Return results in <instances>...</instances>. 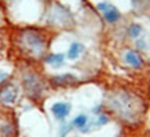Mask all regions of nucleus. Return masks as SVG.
Here are the masks:
<instances>
[{"instance_id": "nucleus-5", "label": "nucleus", "mask_w": 150, "mask_h": 137, "mask_svg": "<svg viewBox=\"0 0 150 137\" xmlns=\"http://www.w3.org/2000/svg\"><path fill=\"white\" fill-rule=\"evenodd\" d=\"M82 50H83V46L80 44V43H77V42H74V43L70 44L67 56H68V59L74 60V59H76V57L80 55V53H81Z\"/></svg>"}, {"instance_id": "nucleus-6", "label": "nucleus", "mask_w": 150, "mask_h": 137, "mask_svg": "<svg viewBox=\"0 0 150 137\" xmlns=\"http://www.w3.org/2000/svg\"><path fill=\"white\" fill-rule=\"evenodd\" d=\"M63 60H64V56L62 54H52V55H49L47 57V62L49 64H52L53 67H60V66H62Z\"/></svg>"}, {"instance_id": "nucleus-2", "label": "nucleus", "mask_w": 150, "mask_h": 137, "mask_svg": "<svg viewBox=\"0 0 150 137\" xmlns=\"http://www.w3.org/2000/svg\"><path fill=\"white\" fill-rule=\"evenodd\" d=\"M97 8L103 13V16L109 22H115L120 19V12L116 7H114L110 4L107 2H100L97 5Z\"/></svg>"}, {"instance_id": "nucleus-7", "label": "nucleus", "mask_w": 150, "mask_h": 137, "mask_svg": "<svg viewBox=\"0 0 150 137\" xmlns=\"http://www.w3.org/2000/svg\"><path fill=\"white\" fill-rule=\"evenodd\" d=\"M73 124H74L76 128H79V129H81L82 131H84V126L88 124V117H87L86 115H79L77 117L74 118Z\"/></svg>"}, {"instance_id": "nucleus-8", "label": "nucleus", "mask_w": 150, "mask_h": 137, "mask_svg": "<svg viewBox=\"0 0 150 137\" xmlns=\"http://www.w3.org/2000/svg\"><path fill=\"white\" fill-rule=\"evenodd\" d=\"M142 26L141 25H138V23H132V25H130V27H129V34H130V36H132V37H137L141 33H142Z\"/></svg>"}, {"instance_id": "nucleus-4", "label": "nucleus", "mask_w": 150, "mask_h": 137, "mask_svg": "<svg viewBox=\"0 0 150 137\" xmlns=\"http://www.w3.org/2000/svg\"><path fill=\"white\" fill-rule=\"evenodd\" d=\"M124 59H125V61H127L130 66H132V67L138 68V67L142 66V60H141V57L138 56V54L135 53V52H128V53L125 54Z\"/></svg>"}, {"instance_id": "nucleus-1", "label": "nucleus", "mask_w": 150, "mask_h": 137, "mask_svg": "<svg viewBox=\"0 0 150 137\" xmlns=\"http://www.w3.org/2000/svg\"><path fill=\"white\" fill-rule=\"evenodd\" d=\"M22 43L26 46V48L29 52H32V53H34L36 55H40L43 52V49H45L43 40L41 39L40 35H36L34 33L26 34L23 36V39H22Z\"/></svg>"}, {"instance_id": "nucleus-3", "label": "nucleus", "mask_w": 150, "mask_h": 137, "mask_svg": "<svg viewBox=\"0 0 150 137\" xmlns=\"http://www.w3.org/2000/svg\"><path fill=\"white\" fill-rule=\"evenodd\" d=\"M50 110L56 119H63L70 112V104L66 103V102H56L52 105Z\"/></svg>"}]
</instances>
